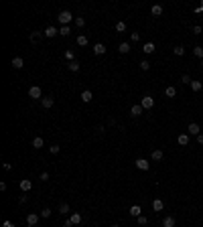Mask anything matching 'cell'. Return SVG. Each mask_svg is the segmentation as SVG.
Here are the masks:
<instances>
[{
	"label": "cell",
	"mask_w": 203,
	"mask_h": 227,
	"mask_svg": "<svg viewBox=\"0 0 203 227\" xmlns=\"http://www.w3.org/2000/svg\"><path fill=\"white\" fill-rule=\"evenodd\" d=\"M201 67H203V59H201Z\"/></svg>",
	"instance_id": "681fc988"
},
{
	"label": "cell",
	"mask_w": 203,
	"mask_h": 227,
	"mask_svg": "<svg viewBox=\"0 0 203 227\" xmlns=\"http://www.w3.org/2000/svg\"><path fill=\"white\" fill-rule=\"evenodd\" d=\"M136 221H138V225H146V223H148V217L140 215V217H136Z\"/></svg>",
	"instance_id": "8d00e7d4"
},
{
	"label": "cell",
	"mask_w": 203,
	"mask_h": 227,
	"mask_svg": "<svg viewBox=\"0 0 203 227\" xmlns=\"http://www.w3.org/2000/svg\"><path fill=\"white\" fill-rule=\"evenodd\" d=\"M134 164H136V168H138V170H148L150 168V162H148V160H144V158H136Z\"/></svg>",
	"instance_id": "5b68a950"
},
{
	"label": "cell",
	"mask_w": 203,
	"mask_h": 227,
	"mask_svg": "<svg viewBox=\"0 0 203 227\" xmlns=\"http://www.w3.org/2000/svg\"><path fill=\"white\" fill-rule=\"evenodd\" d=\"M130 215H132V217H140V215H142V207H140V205H132V207H130Z\"/></svg>",
	"instance_id": "4fadbf2b"
},
{
	"label": "cell",
	"mask_w": 203,
	"mask_h": 227,
	"mask_svg": "<svg viewBox=\"0 0 203 227\" xmlns=\"http://www.w3.org/2000/svg\"><path fill=\"white\" fill-rule=\"evenodd\" d=\"M150 12H152V16H160V14H163V6H160V4H155L152 8H150Z\"/></svg>",
	"instance_id": "603a6c76"
},
{
	"label": "cell",
	"mask_w": 203,
	"mask_h": 227,
	"mask_svg": "<svg viewBox=\"0 0 203 227\" xmlns=\"http://www.w3.org/2000/svg\"><path fill=\"white\" fill-rule=\"evenodd\" d=\"M45 146V140L41 138V136H37V138H33V148L35 150H39V148H43Z\"/></svg>",
	"instance_id": "5bb4252c"
},
{
	"label": "cell",
	"mask_w": 203,
	"mask_h": 227,
	"mask_svg": "<svg viewBox=\"0 0 203 227\" xmlns=\"http://www.w3.org/2000/svg\"><path fill=\"white\" fill-rule=\"evenodd\" d=\"M201 81H195V79H193V81H191V89H193V91L195 93H197V91H201Z\"/></svg>",
	"instance_id": "4316f807"
},
{
	"label": "cell",
	"mask_w": 203,
	"mask_h": 227,
	"mask_svg": "<svg viewBox=\"0 0 203 227\" xmlns=\"http://www.w3.org/2000/svg\"><path fill=\"white\" fill-rule=\"evenodd\" d=\"M39 217H41V215H37V213H29V215H27V225L35 227L37 223H39Z\"/></svg>",
	"instance_id": "277c9868"
},
{
	"label": "cell",
	"mask_w": 203,
	"mask_h": 227,
	"mask_svg": "<svg viewBox=\"0 0 203 227\" xmlns=\"http://www.w3.org/2000/svg\"><path fill=\"white\" fill-rule=\"evenodd\" d=\"M57 34H59L57 26H47V29H45V37H47V39H53V37H57Z\"/></svg>",
	"instance_id": "52a82bcc"
},
{
	"label": "cell",
	"mask_w": 203,
	"mask_h": 227,
	"mask_svg": "<svg viewBox=\"0 0 203 227\" xmlns=\"http://www.w3.org/2000/svg\"><path fill=\"white\" fill-rule=\"evenodd\" d=\"M12 67H14V69H23L24 67L23 57H14V59H12Z\"/></svg>",
	"instance_id": "2e32d148"
},
{
	"label": "cell",
	"mask_w": 203,
	"mask_h": 227,
	"mask_svg": "<svg viewBox=\"0 0 203 227\" xmlns=\"http://www.w3.org/2000/svg\"><path fill=\"white\" fill-rule=\"evenodd\" d=\"M2 227H14V223H12V221H4V223H2Z\"/></svg>",
	"instance_id": "f6af8a7d"
},
{
	"label": "cell",
	"mask_w": 203,
	"mask_h": 227,
	"mask_svg": "<svg viewBox=\"0 0 203 227\" xmlns=\"http://www.w3.org/2000/svg\"><path fill=\"white\" fill-rule=\"evenodd\" d=\"M49 150H51V154H59L61 146H59V144H51V146H49Z\"/></svg>",
	"instance_id": "e575fe53"
},
{
	"label": "cell",
	"mask_w": 203,
	"mask_h": 227,
	"mask_svg": "<svg viewBox=\"0 0 203 227\" xmlns=\"http://www.w3.org/2000/svg\"><path fill=\"white\" fill-rule=\"evenodd\" d=\"M65 59H67L69 63H71V61H75V53H73L71 49H67V51H65Z\"/></svg>",
	"instance_id": "f1b7e54d"
},
{
	"label": "cell",
	"mask_w": 203,
	"mask_h": 227,
	"mask_svg": "<svg viewBox=\"0 0 203 227\" xmlns=\"http://www.w3.org/2000/svg\"><path fill=\"white\" fill-rule=\"evenodd\" d=\"M59 211H61V215H67V213H69V205L67 203H59Z\"/></svg>",
	"instance_id": "f546056e"
},
{
	"label": "cell",
	"mask_w": 203,
	"mask_h": 227,
	"mask_svg": "<svg viewBox=\"0 0 203 227\" xmlns=\"http://www.w3.org/2000/svg\"><path fill=\"white\" fill-rule=\"evenodd\" d=\"M118 51H120L122 55L130 53V45H128V43H120V45H118Z\"/></svg>",
	"instance_id": "d6986e66"
},
{
	"label": "cell",
	"mask_w": 203,
	"mask_h": 227,
	"mask_svg": "<svg viewBox=\"0 0 203 227\" xmlns=\"http://www.w3.org/2000/svg\"><path fill=\"white\" fill-rule=\"evenodd\" d=\"M150 158H152V160H156V162H160V160L164 158L163 150H152V154H150Z\"/></svg>",
	"instance_id": "9a60e30c"
},
{
	"label": "cell",
	"mask_w": 203,
	"mask_h": 227,
	"mask_svg": "<svg viewBox=\"0 0 203 227\" xmlns=\"http://www.w3.org/2000/svg\"><path fill=\"white\" fill-rule=\"evenodd\" d=\"M181 81H183L185 85H191V81H193V79L189 77V75H183V77H181Z\"/></svg>",
	"instance_id": "ab89813d"
},
{
	"label": "cell",
	"mask_w": 203,
	"mask_h": 227,
	"mask_svg": "<svg viewBox=\"0 0 203 227\" xmlns=\"http://www.w3.org/2000/svg\"><path fill=\"white\" fill-rule=\"evenodd\" d=\"M142 111H144V107H142L140 103H136V106L130 107V116L132 118H138V116H142Z\"/></svg>",
	"instance_id": "8992f818"
},
{
	"label": "cell",
	"mask_w": 203,
	"mask_h": 227,
	"mask_svg": "<svg viewBox=\"0 0 203 227\" xmlns=\"http://www.w3.org/2000/svg\"><path fill=\"white\" fill-rule=\"evenodd\" d=\"M140 69H142V71H148V69H150V63L146 61V59H144V61H140Z\"/></svg>",
	"instance_id": "74e56055"
},
{
	"label": "cell",
	"mask_w": 203,
	"mask_h": 227,
	"mask_svg": "<svg viewBox=\"0 0 203 227\" xmlns=\"http://www.w3.org/2000/svg\"><path fill=\"white\" fill-rule=\"evenodd\" d=\"M177 142H179L181 146H187L189 144V134H181L179 138H177Z\"/></svg>",
	"instance_id": "cb8c5ba5"
},
{
	"label": "cell",
	"mask_w": 203,
	"mask_h": 227,
	"mask_svg": "<svg viewBox=\"0 0 203 227\" xmlns=\"http://www.w3.org/2000/svg\"><path fill=\"white\" fill-rule=\"evenodd\" d=\"M73 223H71V219H65V221H63V227H71Z\"/></svg>",
	"instance_id": "ee69618b"
},
{
	"label": "cell",
	"mask_w": 203,
	"mask_h": 227,
	"mask_svg": "<svg viewBox=\"0 0 203 227\" xmlns=\"http://www.w3.org/2000/svg\"><path fill=\"white\" fill-rule=\"evenodd\" d=\"M164 95L167 97H177V89H175L173 85H169L167 89H164Z\"/></svg>",
	"instance_id": "7402d4cb"
},
{
	"label": "cell",
	"mask_w": 203,
	"mask_h": 227,
	"mask_svg": "<svg viewBox=\"0 0 203 227\" xmlns=\"http://www.w3.org/2000/svg\"><path fill=\"white\" fill-rule=\"evenodd\" d=\"M112 227H120V225H112Z\"/></svg>",
	"instance_id": "f907efd6"
},
{
	"label": "cell",
	"mask_w": 203,
	"mask_h": 227,
	"mask_svg": "<svg viewBox=\"0 0 203 227\" xmlns=\"http://www.w3.org/2000/svg\"><path fill=\"white\" fill-rule=\"evenodd\" d=\"M19 201H20V203H27V201H29V197H27V195H20Z\"/></svg>",
	"instance_id": "bcb514c9"
},
{
	"label": "cell",
	"mask_w": 203,
	"mask_h": 227,
	"mask_svg": "<svg viewBox=\"0 0 203 227\" xmlns=\"http://www.w3.org/2000/svg\"><path fill=\"white\" fill-rule=\"evenodd\" d=\"M142 51H144L146 55L155 53V45H152V43H144V47H142Z\"/></svg>",
	"instance_id": "d4e9b609"
},
{
	"label": "cell",
	"mask_w": 203,
	"mask_h": 227,
	"mask_svg": "<svg viewBox=\"0 0 203 227\" xmlns=\"http://www.w3.org/2000/svg\"><path fill=\"white\" fill-rule=\"evenodd\" d=\"M187 130H189V134H191V136H199V134H201V128H199V124H195V122L189 124Z\"/></svg>",
	"instance_id": "ba28073f"
},
{
	"label": "cell",
	"mask_w": 203,
	"mask_h": 227,
	"mask_svg": "<svg viewBox=\"0 0 203 227\" xmlns=\"http://www.w3.org/2000/svg\"><path fill=\"white\" fill-rule=\"evenodd\" d=\"M152 209H155V211H163V209H164V203L160 201V199H155V201H152Z\"/></svg>",
	"instance_id": "ac0fdd59"
},
{
	"label": "cell",
	"mask_w": 203,
	"mask_h": 227,
	"mask_svg": "<svg viewBox=\"0 0 203 227\" xmlns=\"http://www.w3.org/2000/svg\"><path fill=\"white\" fill-rule=\"evenodd\" d=\"M173 51H175V55H177V57H183V55H185V47H181V45H177Z\"/></svg>",
	"instance_id": "83f0119b"
},
{
	"label": "cell",
	"mask_w": 203,
	"mask_h": 227,
	"mask_svg": "<svg viewBox=\"0 0 203 227\" xmlns=\"http://www.w3.org/2000/svg\"><path fill=\"white\" fill-rule=\"evenodd\" d=\"M73 22H75V26H77V29H81L83 24H85V18H81V16H75V20H73Z\"/></svg>",
	"instance_id": "d6a6232c"
},
{
	"label": "cell",
	"mask_w": 203,
	"mask_h": 227,
	"mask_svg": "<svg viewBox=\"0 0 203 227\" xmlns=\"http://www.w3.org/2000/svg\"><path fill=\"white\" fill-rule=\"evenodd\" d=\"M93 99V93L89 91V89H83L81 91V102H85V103H89Z\"/></svg>",
	"instance_id": "8fae6325"
},
{
	"label": "cell",
	"mask_w": 203,
	"mask_h": 227,
	"mask_svg": "<svg viewBox=\"0 0 203 227\" xmlns=\"http://www.w3.org/2000/svg\"><path fill=\"white\" fill-rule=\"evenodd\" d=\"M197 142H199V144H203V134H199V136H197Z\"/></svg>",
	"instance_id": "c3c4849f"
},
{
	"label": "cell",
	"mask_w": 203,
	"mask_h": 227,
	"mask_svg": "<svg viewBox=\"0 0 203 227\" xmlns=\"http://www.w3.org/2000/svg\"><path fill=\"white\" fill-rule=\"evenodd\" d=\"M67 69H69V71H73V73H77V71H79V63H77V61L67 63Z\"/></svg>",
	"instance_id": "484cf974"
},
{
	"label": "cell",
	"mask_w": 203,
	"mask_h": 227,
	"mask_svg": "<svg viewBox=\"0 0 203 227\" xmlns=\"http://www.w3.org/2000/svg\"><path fill=\"white\" fill-rule=\"evenodd\" d=\"M59 34L67 37V34H71V29H69V26H61V29H59Z\"/></svg>",
	"instance_id": "836d02e7"
},
{
	"label": "cell",
	"mask_w": 203,
	"mask_h": 227,
	"mask_svg": "<svg viewBox=\"0 0 203 227\" xmlns=\"http://www.w3.org/2000/svg\"><path fill=\"white\" fill-rule=\"evenodd\" d=\"M163 227H175V217L167 215V217L163 219Z\"/></svg>",
	"instance_id": "e0dca14e"
},
{
	"label": "cell",
	"mask_w": 203,
	"mask_h": 227,
	"mask_svg": "<svg viewBox=\"0 0 203 227\" xmlns=\"http://www.w3.org/2000/svg\"><path fill=\"white\" fill-rule=\"evenodd\" d=\"M31 188H33V183H31V179H23V180H20V191H23V193H29Z\"/></svg>",
	"instance_id": "9c48e42d"
},
{
	"label": "cell",
	"mask_w": 203,
	"mask_h": 227,
	"mask_svg": "<svg viewBox=\"0 0 203 227\" xmlns=\"http://www.w3.org/2000/svg\"><path fill=\"white\" fill-rule=\"evenodd\" d=\"M93 53H96V55H104V53H106V45H104V43H96V45H93Z\"/></svg>",
	"instance_id": "7c38bea8"
},
{
	"label": "cell",
	"mask_w": 203,
	"mask_h": 227,
	"mask_svg": "<svg viewBox=\"0 0 203 227\" xmlns=\"http://www.w3.org/2000/svg\"><path fill=\"white\" fill-rule=\"evenodd\" d=\"M39 179L43 180V183H47V180H49V172H47V170H45V172H41V176H39Z\"/></svg>",
	"instance_id": "60d3db41"
},
{
	"label": "cell",
	"mask_w": 203,
	"mask_h": 227,
	"mask_svg": "<svg viewBox=\"0 0 203 227\" xmlns=\"http://www.w3.org/2000/svg\"><path fill=\"white\" fill-rule=\"evenodd\" d=\"M69 219H71V223H73V225H79L83 217H81V213H73V215H71Z\"/></svg>",
	"instance_id": "ffe728a7"
},
{
	"label": "cell",
	"mask_w": 203,
	"mask_h": 227,
	"mask_svg": "<svg viewBox=\"0 0 203 227\" xmlns=\"http://www.w3.org/2000/svg\"><path fill=\"white\" fill-rule=\"evenodd\" d=\"M193 55H197V57L203 59V47H195V49H193Z\"/></svg>",
	"instance_id": "f35d334b"
},
{
	"label": "cell",
	"mask_w": 203,
	"mask_h": 227,
	"mask_svg": "<svg viewBox=\"0 0 203 227\" xmlns=\"http://www.w3.org/2000/svg\"><path fill=\"white\" fill-rule=\"evenodd\" d=\"M41 217H43V219H47V217H51V209H49V207H45V209H43V211H41Z\"/></svg>",
	"instance_id": "d590c367"
},
{
	"label": "cell",
	"mask_w": 203,
	"mask_h": 227,
	"mask_svg": "<svg viewBox=\"0 0 203 227\" xmlns=\"http://www.w3.org/2000/svg\"><path fill=\"white\" fill-rule=\"evenodd\" d=\"M201 26H199V24H195V26H193V34H201Z\"/></svg>",
	"instance_id": "7bdbcfd3"
},
{
	"label": "cell",
	"mask_w": 203,
	"mask_h": 227,
	"mask_svg": "<svg viewBox=\"0 0 203 227\" xmlns=\"http://www.w3.org/2000/svg\"><path fill=\"white\" fill-rule=\"evenodd\" d=\"M130 39L132 41H140V33H130Z\"/></svg>",
	"instance_id": "b9f144b4"
},
{
	"label": "cell",
	"mask_w": 203,
	"mask_h": 227,
	"mask_svg": "<svg viewBox=\"0 0 203 227\" xmlns=\"http://www.w3.org/2000/svg\"><path fill=\"white\" fill-rule=\"evenodd\" d=\"M41 37H45V33H41V30H33V33H31V41H33V43H37Z\"/></svg>",
	"instance_id": "44dd1931"
},
{
	"label": "cell",
	"mask_w": 203,
	"mask_h": 227,
	"mask_svg": "<svg viewBox=\"0 0 203 227\" xmlns=\"http://www.w3.org/2000/svg\"><path fill=\"white\" fill-rule=\"evenodd\" d=\"M41 103H43V107H45V110H49V107H53V103H55V97H51V95H45L43 99H41Z\"/></svg>",
	"instance_id": "30bf717a"
},
{
	"label": "cell",
	"mask_w": 203,
	"mask_h": 227,
	"mask_svg": "<svg viewBox=\"0 0 203 227\" xmlns=\"http://www.w3.org/2000/svg\"><path fill=\"white\" fill-rule=\"evenodd\" d=\"M77 45H79V47H85V45H87V37H85V34H79V37H77Z\"/></svg>",
	"instance_id": "4dcf8cb0"
},
{
	"label": "cell",
	"mask_w": 203,
	"mask_h": 227,
	"mask_svg": "<svg viewBox=\"0 0 203 227\" xmlns=\"http://www.w3.org/2000/svg\"><path fill=\"white\" fill-rule=\"evenodd\" d=\"M140 106L144 107V110H150V107L155 106V97H152V95H144V97H142V103H140Z\"/></svg>",
	"instance_id": "3957f363"
},
{
	"label": "cell",
	"mask_w": 203,
	"mask_h": 227,
	"mask_svg": "<svg viewBox=\"0 0 203 227\" xmlns=\"http://www.w3.org/2000/svg\"><path fill=\"white\" fill-rule=\"evenodd\" d=\"M124 30H126V22H124V20L116 22V33H124Z\"/></svg>",
	"instance_id": "1f68e13d"
},
{
	"label": "cell",
	"mask_w": 203,
	"mask_h": 227,
	"mask_svg": "<svg viewBox=\"0 0 203 227\" xmlns=\"http://www.w3.org/2000/svg\"><path fill=\"white\" fill-rule=\"evenodd\" d=\"M57 18H59V22H61V26H67V24L71 22V20H75V18H73V14L69 12V10H61Z\"/></svg>",
	"instance_id": "6da1fadb"
},
{
	"label": "cell",
	"mask_w": 203,
	"mask_h": 227,
	"mask_svg": "<svg viewBox=\"0 0 203 227\" xmlns=\"http://www.w3.org/2000/svg\"><path fill=\"white\" fill-rule=\"evenodd\" d=\"M29 97H31V99H43V91H41V87L39 85H33L29 89Z\"/></svg>",
	"instance_id": "7a4b0ae2"
},
{
	"label": "cell",
	"mask_w": 203,
	"mask_h": 227,
	"mask_svg": "<svg viewBox=\"0 0 203 227\" xmlns=\"http://www.w3.org/2000/svg\"><path fill=\"white\" fill-rule=\"evenodd\" d=\"M4 170H12V164H10V162H4Z\"/></svg>",
	"instance_id": "7dc6e473"
}]
</instances>
